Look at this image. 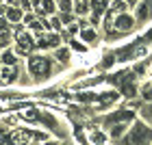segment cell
Instances as JSON below:
<instances>
[{"mask_svg": "<svg viewBox=\"0 0 152 145\" xmlns=\"http://www.w3.org/2000/svg\"><path fill=\"white\" fill-rule=\"evenodd\" d=\"M33 50V41H31V37L28 35H20V48H18V52H31Z\"/></svg>", "mask_w": 152, "mask_h": 145, "instance_id": "cell-5", "label": "cell"}, {"mask_svg": "<svg viewBox=\"0 0 152 145\" xmlns=\"http://www.w3.org/2000/svg\"><path fill=\"white\" fill-rule=\"evenodd\" d=\"M70 7H72V2H70V0H61V9H63V11H67Z\"/></svg>", "mask_w": 152, "mask_h": 145, "instance_id": "cell-19", "label": "cell"}, {"mask_svg": "<svg viewBox=\"0 0 152 145\" xmlns=\"http://www.w3.org/2000/svg\"><path fill=\"white\" fill-rule=\"evenodd\" d=\"M91 139H94V143H96V145H102V143H104V134H100V132H96V134L91 136Z\"/></svg>", "mask_w": 152, "mask_h": 145, "instance_id": "cell-13", "label": "cell"}, {"mask_svg": "<svg viewBox=\"0 0 152 145\" xmlns=\"http://www.w3.org/2000/svg\"><path fill=\"white\" fill-rule=\"evenodd\" d=\"M11 41V37H9V30H0V46H7Z\"/></svg>", "mask_w": 152, "mask_h": 145, "instance_id": "cell-12", "label": "cell"}, {"mask_svg": "<svg viewBox=\"0 0 152 145\" xmlns=\"http://www.w3.org/2000/svg\"><path fill=\"white\" fill-rule=\"evenodd\" d=\"M41 9H44V13H52V11H54L52 0H44V2H41Z\"/></svg>", "mask_w": 152, "mask_h": 145, "instance_id": "cell-10", "label": "cell"}, {"mask_svg": "<svg viewBox=\"0 0 152 145\" xmlns=\"http://www.w3.org/2000/svg\"><path fill=\"white\" fill-rule=\"evenodd\" d=\"M96 98V95H91V93H83V95H78V100H83V102H91Z\"/></svg>", "mask_w": 152, "mask_h": 145, "instance_id": "cell-16", "label": "cell"}, {"mask_svg": "<svg viewBox=\"0 0 152 145\" xmlns=\"http://www.w3.org/2000/svg\"><path fill=\"white\" fill-rule=\"evenodd\" d=\"M137 13H139L141 20H148V17L152 15V0H146V2L139 7V11H137Z\"/></svg>", "mask_w": 152, "mask_h": 145, "instance_id": "cell-7", "label": "cell"}, {"mask_svg": "<svg viewBox=\"0 0 152 145\" xmlns=\"http://www.w3.org/2000/svg\"><path fill=\"white\" fill-rule=\"evenodd\" d=\"M15 67H2V70H0V78L2 80H7V82H11L13 78H15Z\"/></svg>", "mask_w": 152, "mask_h": 145, "instance_id": "cell-8", "label": "cell"}, {"mask_svg": "<svg viewBox=\"0 0 152 145\" xmlns=\"http://www.w3.org/2000/svg\"><path fill=\"white\" fill-rule=\"evenodd\" d=\"M133 119V113H128V110H120V113H113L107 117L109 123H115V121H130Z\"/></svg>", "mask_w": 152, "mask_h": 145, "instance_id": "cell-4", "label": "cell"}, {"mask_svg": "<svg viewBox=\"0 0 152 145\" xmlns=\"http://www.w3.org/2000/svg\"><path fill=\"white\" fill-rule=\"evenodd\" d=\"M150 141H152V130L146 128L143 123H135V128L126 136V145H148Z\"/></svg>", "mask_w": 152, "mask_h": 145, "instance_id": "cell-1", "label": "cell"}, {"mask_svg": "<svg viewBox=\"0 0 152 145\" xmlns=\"http://www.w3.org/2000/svg\"><path fill=\"white\" fill-rule=\"evenodd\" d=\"M143 117H148V119H152V104H148V106H143Z\"/></svg>", "mask_w": 152, "mask_h": 145, "instance_id": "cell-15", "label": "cell"}, {"mask_svg": "<svg viewBox=\"0 0 152 145\" xmlns=\"http://www.w3.org/2000/svg\"><path fill=\"white\" fill-rule=\"evenodd\" d=\"M143 95H146L148 100H152V87H146V89H143Z\"/></svg>", "mask_w": 152, "mask_h": 145, "instance_id": "cell-21", "label": "cell"}, {"mask_svg": "<svg viewBox=\"0 0 152 145\" xmlns=\"http://www.w3.org/2000/svg\"><path fill=\"white\" fill-rule=\"evenodd\" d=\"M9 2H18V0H9Z\"/></svg>", "mask_w": 152, "mask_h": 145, "instance_id": "cell-25", "label": "cell"}, {"mask_svg": "<svg viewBox=\"0 0 152 145\" xmlns=\"http://www.w3.org/2000/svg\"><path fill=\"white\" fill-rule=\"evenodd\" d=\"M122 132H124V126H115V128L111 130V134H113V136H120Z\"/></svg>", "mask_w": 152, "mask_h": 145, "instance_id": "cell-17", "label": "cell"}, {"mask_svg": "<svg viewBox=\"0 0 152 145\" xmlns=\"http://www.w3.org/2000/svg\"><path fill=\"white\" fill-rule=\"evenodd\" d=\"M83 39H85V41H94L96 39V33L94 30H85V33H83Z\"/></svg>", "mask_w": 152, "mask_h": 145, "instance_id": "cell-14", "label": "cell"}, {"mask_svg": "<svg viewBox=\"0 0 152 145\" xmlns=\"http://www.w3.org/2000/svg\"><path fill=\"white\" fill-rule=\"evenodd\" d=\"M59 44V35H50V37H41L39 39V46H57Z\"/></svg>", "mask_w": 152, "mask_h": 145, "instance_id": "cell-9", "label": "cell"}, {"mask_svg": "<svg viewBox=\"0 0 152 145\" xmlns=\"http://www.w3.org/2000/svg\"><path fill=\"white\" fill-rule=\"evenodd\" d=\"M28 67H31V72L35 74V76H48V70H50V63H48V59H44V57H33L31 59V63H28Z\"/></svg>", "mask_w": 152, "mask_h": 145, "instance_id": "cell-2", "label": "cell"}, {"mask_svg": "<svg viewBox=\"0 0 152 145\" xmlns=\"http://www.w3.org/2000/svg\"><path fill=\"white\" fill-rule=\"evenodd\" d=\"M2 61H4V65H7V63H9V65H13V61H15V59H13V54H4V57H2Z\"/></svg>", "mask_w": 152, "mask_h": 145, "instance_id": "cell-18", "label": "cell"}, {"mask_svg": "<svg viewBox=\"0 0 152 145\" xmlns=\"http://www.w3.org/2000/svg\"><path fill=\"white\" fill-rule=\"evenodd\" d=\"M61 22L70 24V22H72V15H70V13H63V15H61Z\"/></svg>", "mask_w": 152, "mask_h": 145, "instance_id": "cell-20", "label": "cell"}, {"mask_svg": "<svg viewBox=\"0 0 152 145\" xmlns=\"http://www.w3.org/2000/svg\"><path fill=\"white\" fill-rule=\"evenodd\" d=\"M133 26V17H128V15H120L115 20V28H120V30H126Z\"/></svg>", "mask_w": 152, "mask_h": 145, "instance_id": "cell-6", "label": "cell"}, {"mask_svg": "<svg viewBox=\"0 0 152 145\" xmlns=\"http://www.w3.org/2000/svg\"><path fill=\"white\" fill-rule=\"evenodd\" d=\"M57 54H59V59H61V61H67V50H59Z\"/></svg>", "mask_w": 152, "mask_h": 145, "instance_id": "cell-23", "label": "cell"}, {"mask_svg": "<svg viewBox=\"0 0 152 145\" xmlns=\"http://www.w3.org/2000/svg\"><path fill=\"white\" fill-rule=\"evenodd\" d=\"M87 7H89L87 2H78V13H85V11H87Z\"/></svg>", "mask_w": 152, "mask_h": 145, "instance_id": "cell-22", "label": "cell"}, {"mask_svg": "<svg viewBox=\"0 0 152 145\" xmlns=\"http://www.w3.org/2000/svg\"><path fill=\"white\" fill-rule=\"evenodd\" d=\"M120 87H122V93L124 95H128V98H133V95H135V80H133V76H124L122 82H120Z\"/></svg>", "mask_w": 152, "mask_h": 145, "instance_id": "cell-3", "label": "cell"}, {"mask_svg": "<svg viewBox=\"0 0 152 145\" xmlns=\"http://www.w3.org/2000/svg\"><path fill=\"white\" fill-rule=\"evenodd\" d=\"M126 2H128V4H133V2H137V0H126Z\"/></svg>", "mask_w": 152, "mask_h": 145, "instance_id": "cell-24", "label": "cell"}, {"mask_svg": "<svg viewBox=\"0 0 152 145\" xmlns=\"http://www.w3.org/2000/svg\"><path fill=\"white\" fill-rule=\"evenodd\" d=\"M7 17H9L11 22H18V20H20V11L18 9H9V11H7Z\"/></svg>", "mask_w": 152, "mask_h": 145, "instance_id": "cell-11", "label": "cell"}]
</instances>
